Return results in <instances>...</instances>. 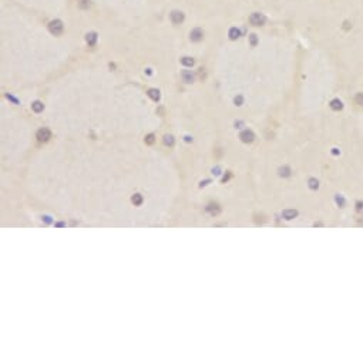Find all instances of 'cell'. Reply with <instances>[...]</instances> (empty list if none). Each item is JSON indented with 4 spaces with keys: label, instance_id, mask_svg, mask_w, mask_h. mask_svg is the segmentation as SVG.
Segmentation results:
<instances>
[{
    "label": "cell",
    "instance_id": "6da1fadb",
    "mask_svg": "<svg viewBox=\"0 0 363 363\" xmlns=\"http://www.w3.org/2000/svg\"><path fill=\"white\" fill-rule=\"evenodd\" d=\"M48 30H50V33L54 36H58L63 33V30H64V26H63V22L61 20H52V22L48 23Z\"/></svg>",
    "mask_w": 363,
    "mask_h": 363
},
{
    "label": "cell",
    "instance_id": "7a4b0ae2",
    "mask_svg": "<svg viewBox=\"0 0 363 363\" xmlns=\"http://www.w3.org/2000/svg\"><path fill=\"white\" fill-rule=\"evenodd\" d=\"M249 22H251L252 26H264L266 19L262 13H252L251 17H249Z\"/></svg>",
    "mask_w": 363,
    "mask_h": 363
},
{
    "label": "cell",
    "instance_id": "3957f363",
    "mask_svg": "<svg viewBox=\"0 0 363 363\" xmlns=\"http://www.w3.org/2000/svg\"><path fill=\"white\" fill-rule=\"evenodd\" d=\"M36 137H37V140L42 142H46L48 141V140L52 138V131L48 128H40L39 131H37V134H36Z\"/></svg>",
    "mask_w": 363,
    "mask_h": 363
},
{
    "label": "cell",
    "instance_id": "277c9868",
    "mask_svg": "<svg viewBox=\"0 0 363 363\" xmlns=\"http://www.w3.org/2000/svg\"><path fill=\"white\" fill-rule=\"evenodd\" d=\"M171 22H172L174 24H181V23L184 22V13L180 12V10L171 12Z\"/></svg>",
    "mask_w": 363,
    "mask_h": 363
},
{
    "label": "cell",
    "instance_id": "5b68a950",
    "mask_svg": "<svg viewBox=\"0 0 363 363\" xmlns=\"http://www.w3.org/2000/svg\"><path fill=\"white\" fill-rule=\"evenodd\" d=\"M239 138H241L244 142H252V141H254V138H255V135H254V132H252L251 130H245V131L241 132Z\"/></svg>",
    "mask_w": 363,
    "mask_h": 363
},
{
    "label": "cell",
    "instance_id": "8992f818",
    "mask_svg": "<svg viewBox=\"0 0 363 363\" xmlns=\"http://www.w3.org/2000/svg\"><path fill=\"white\" fill-rule=\"evenodd\" d=\"M202 37H204V32L201 29H194L190 34V39L192 40V42H201Z\"/></svg>",
    "mask_w": 363,
    "mask_h": 363
},
{
    "label": "cell",
    "instance_id": "52a82bcc",
    "mask_svg": "<svg viewBox=\"0 0 363 363\" xmlns=\"http://www.w3.org/2000/svg\"><path fill=\"white\" fill-rule=\"evenodd\" d=\"M86 42L88 43V46H94L97 42V33L94 32H90V33H87L86 34Z\"/></svg>",
    "mask_w": 363,
    "mask_h": 363
},
{
    "label": "cell",
    "instance_id": "ba28073f",
    "mask_svg": "<svg viewBox=\"0 0 363 363\" xmlns=\"http://www.w3.org/2000/svg\"><path fill=\"white\" fill-rule=\"evenodd\" d=\"M283 218L285 219H293V218H296L298 216V211H295V209H286V211H283Z\"/></svg>",
    "mask_w": 363,
    "mask_h": 363
},
{
    "label": "cell",
    "instance_id": "9c48e42d",
    "mask_svg": "<svg viewBox=\"0 0 363 363\" xmlns=\"http://www.w3.org/2000/svg\"><path fill=\"white\" fill-rule=\"evenodd\" d=\"M147 94H148V97H150L151 100H154V101H158V100L161 98V94H160V91H158L157 88H150Z\"/></svg>",
    "mask_w": 363,
    "mask_h": 363
},
{
    "label": "cell",
    "instance_id": "30bf717a",
    "mask_svg": "<svg viewBox=\"0 0 363 363\" xmlns=\"http://www.w3.org/2000/svg\"><path fill=\"white\" fill-rule=\"evenodd\" d=\"M206 211L211 214V215H218L219 214V206L216 205V204H208V206H206Z\"/></svg>",
    "mask_w": 363,
    "mask_h": 363
},
{
    "label": "cell",
    "instance_id": "8fae6325",
    "mask_svg": "<svg viewBox=\"0 0 363 363\" xmlns=\"http://www.w3.org/2000/svg\"><path fill=\"white\" fill-rule=\"evenodd\" d=\"M228 36H229V39H231V40H236L238 37L241 36V32H239L236 27H231V29H229Z\"/></svg>",
    "mask_w": 363,
    "mask_h": 363
},
{
    "label": "cell",
    "instance_id": "7c38bea8",
    "mask_svg": "<svg viewBox=\"0 0 363 363\" xmlns=\"http://www.w3.org/2000/svg\"><path fill=\"white\" fill-rule=\"evenodd\" d=\"M342 107H343V104H342L341 100L335 98V100H332V101H331V108L335 110V111H337V110H342Z\"/></svg>",
    "mask_w": 363,
    "mask_h": 363
},
{
    "label": "cell",
    "instance_id": "4fadbf2b",
    "mask_svg": "<svg viewBox=\"0 0 363 363\" xmlns=\"http://www.w3.org/2000/svg\"><path fill=\"white\" fill-rule=\"evenodd\" d=\"M182 80L185 83H192L194 81V74L191 71H182Z\"/></svg>",
    "mask_w": 363,
    "mask_h": 363
},
{
    "label": "cell",
    "instance_id": "5bb4252c",
    "mask_svg": "<svg viewBox=\"0 0 363 363\" xmlns=\"http://www.w3.org/2000/svg\"><path fill=\"white\" fill-rule=\"evenodd\" d=\"M181 63H182V66H185V67H192L195 60H194L192 57H182L181 58Z\"/></svg>",
    "mask_w": 363,
    "mask_h": 363
},
{
    "label": "cell",
    "instance_id": "9a60e30c",
    "mask_svg": "<svg viewBox=\"0 0 363 363\" xmlns=\"http://www.w3.org/2000/svg\"><path fill=\"white\" fill-rule=\"evenodd\" d=\"M32 108L34 112H42L43 108H44V106H43L42 101H34V103L32 104Z\"/></svg>",
    "mask_w": 363,
    "mask_h": 363
},
{
    "label": "cell",
    "instance_id": "2e32d148",
    "mask_svg": "<svg viewBox=\"0 0 363 363\" xmlns=\"http://www.w3.org/2000/svg\"><path fill=\"white\" fill-rule=\"evenodd\" d=\"M131 201H132L134 205H141V204H142V196L140 195V194H134L132 198H131Z\"/></svg>",
    "mask_w": 363,
    "mask_h": 363
},
{
    "label": "cell",
    "instance_id": "e0dca14e",
    "mask_svg": "<svg viewBox=\"0 0 363 363\" xmlns=\"http://www.w3.org/2000/svg\"><path fill=\"white\" fill-rule=\"evenodd\" d=\"M279 175H281V177H289V175H291V168L289 167L279 168Z\"/></svg>",
    "mask_w": 363,
    "mask_h": 363
},
{
    "label": "cell",
    "instance_id": "ac0fdd59",
    "mask_svg": "<svg viewBox=\"0 0 363 363\" xmlns=\"http://www.w3.org/2000/svg\"><path fill=\"white\" fill-rule=\"evenodd\" d=\"M318 186H319L318 180H315V178H311V180H309V188H311V190H318Z\"/></svg>",
    "mask_w": 363,
    "mask_h": 363
},
{
    "label": "cell",
    "instance_id": "d6986e66",
    "mask_svg": "<svg viewBox=\"0 0 363 363\" xmlns=\"http://www.w3.org/2000/svg\"><path fill=\"white\" fill-rule=\"evenodd\" d=\"M164 144L170 145V147L174 144V137H172V135H165V137H164Z\"/></svg>",
    "mask_w": 363,
    "mask_h": 363
},
{
    "label": "cell",
    "instance_id": "ffe728a7",
    "mask_svg": "<svg viewBox=\"0 0 363 363\" xmlns=\"http://www.w3.org/2000/svg\"><path fill=\"white\" fill-rule=\"evenodd\" d=\"M356 103L359 104V106H363V93H357V96H356Z\"/></svg>",
    "mask_w": 363,
    "mask_h": 363
},
{
    "label": "cell",
    "instance_id": "44dd1931",
    "mask_svg": "<svg viewBox=\"0 0 363 363\" xmlns=\"http://www.w3.org/2000/svg\"><path fill=\"white\" fill-rule=\"evenodd\" d=\"M154 138H155L154 134H148L147 137H145V142H147V144H152V142H154Z\"/></svg>",
    "mask_w": 363,
    "mask_h": 363
},
{
    "label": "cell",
    "instance_id": "7402d4cb",
    "mask_svg": "<svg viewBox=\"0 0 363 363\" xmlns=\"http://www.w3.org/2000/svg\"><path fill=\"white\" fill-rule=\"evenodd\" d=\"M78 4H80V7H83V9H86V7L90 6V3H88L87 0H80V3H78Z\"/></svg>",
    "mask_w": 363,
    "mask_h": 363
},
{
    "label": "cell",
    "instance_id": "603a6c76",
    "mask_svg": "<svg viewBox=\"0 0 363 363\" xmlns=\"http://www.w3.org/2000/svg\"><path fill=\"white\" fill-rule=\"evenodd\" d=\"M249 39H251V44L252 46H256V42H258V40H256V34H251V37H249Z\"/></svg>",
    "mask_w": 363,
    "mask_h": 363
},
{
    "label": "cell",
    "instance_id": "cb8c5ba5",
    "mask_svg": "<svg viewBox=\"0 0 363 363\" xmlns=\"http://www.w3.org/2000/svg\"><path fill=\"white\" fill-rule=\"evenodd\" d=\"M235 104H236V106H241V104H242V97L241 96H238L236 98H235Z\"/></svg>",
    "mask_w": 363,
    "mask_h": 363
}]
</instances>
